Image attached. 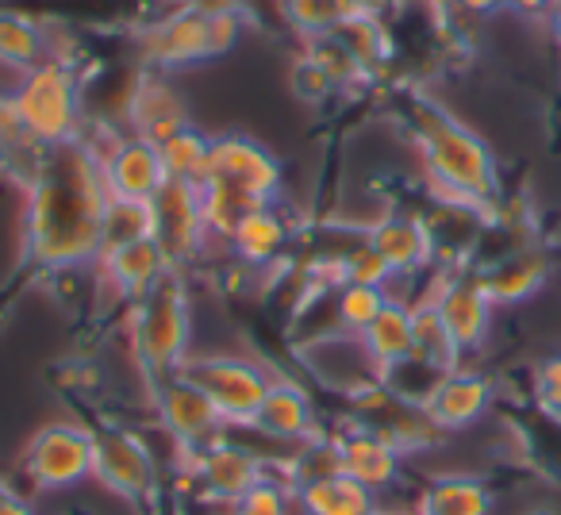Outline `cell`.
<instances>
[{
  "instance_id": "cell-7",
  "label": "cell",
  "mask_w": 561,
  "mask_h": 515,
  "mask_svg": "<svg viewBox=\"0 0 561 515\" xmlns=\"http://www.w3.org/2000/svg\"><path fill=\"white\" fill-rule=\"evenodd\" d=\"M178 374H185L193 385H201L204 397L224 415L227 431L254 427L257 408H262L265 392H270L273 377H277L273 369L257 366L254 358H242V354H208V351H193Z\"/></svg>"
},
{
  "instance_id": "cell-20",
  "label": "cell",
  "mask_w": 561,
  "mask_h": 515,
  "mask_svg": "<svg viewBox=\"0 0 561 515\" xmlns=\"http://www.w3.org/2000/svg\"><path fill=\"white\" fill-rule=\"evenodd\" d=\"M289 242H293V219L277 201V204H257V208H250L247 216L234 224V231L227 234L224 247L231 250V258L242 270L265 274V270H273V262L285 258Z\"/></svg>"
},
{
  "instance_id": "cell-13",
  "label": "cell",
  "mask_w": 561,
  "mask_h": 515,
  "mask_svg": "<svg viewBox=\"0 0 561 515\" xmlns=\"http://www.w3.org/2000/svg\"><path fill=\"white\" fill-rule=\"evenodd\" d=\"M438 316L450 328L454 343L461 346V354H473L489 343L492 331V312L496 305L489 300V293L481 289L477 274H438V289H431Z\"/></svg>"
},
{
  "instance_id": "cell-34",
  "label": "cell",
  "mask_w": 561,
  "mask_h": 515,
  "mask_svg": "<svg viewBox=\"0 0 561 515\" xmlns=\"http://www.w3.org/2000/svg\"><path fill=\"white\" fill-rule=\"evenodd\" d=\"M289 85H293V96H297V101H305V104H323V101H331V96L339 93V85L328 78V70H323V66L316 62L308 50L297 58V62H293Z\"/></svg>"
},
{
  "instance_id": "cell-23",
  "label": "cell",
  "mask_w": 561,
  "mask_h": 515,
  "mask_svg": "<svg viewBox=\"0 0 561 515\" xmlns=\"http://www.w3.org/2000/svg\"><path fill=\"white\" fill-rule=\"evenodd\" d=\"M358 343H362V351L369 354V362H374L381 374L389 366H397V362L412 358V351H415L412 305H408L404 297H389V305L374 316V323L362 331Z\"/></svg>"
},
{
  "instance_id": "cell-12",
  "label": "cell",
  "mask_w": 561,
  "mask_h": 515,
  "mask_svg": "<svg viewBox=\"0 0 561 515\" xmlns=\"http://www.w3.org/2000/svg\"><path fill=\"white\" fill-rule=\"evenodd\" d=\"M154 219H158V247L165 250L170 266L185 270L188 262L208 250V227L201 211V188L185 181H165V188L154 196Z\"/></svg>"
},
{
  "instance_id": "cell-15",
  "label": "cell",
  "mask_w": 561,
  "mask_h": 515,
  "mask_svg": "<svg viewBox=\"0 0 561 515\" xmlns=\"http://www.w3.org/2000/svg\"><path fill=\"white\" fill-rule=\"evenodd\" d=\"M154 454L131 431H96V469L93 477H101L116 496L139 500L154 489Z\"/></svg>"
},
{
  "instance_id": "cell-37",
  "label": "cell",
  "mask_w": 561,
  "mask_h": 515,
  "mask_svg": "<svg viewBox=\"0 0 561 515\" xmlns=\"http://www.w3.org/2000/svg\"><path fill=\"white\" fill-rule=\"evenodd\" d=\"M354 4H358L362 16H381V20H389L392 12H397L400 0H354Z\"/></svg>"
},
{
  "instance_id": "cell-26",
  "label": "cell",
  "mask_w": 561,
  "mask_h": 515,
  "mask_svg": "<svg viewBox=\"0 0 561 515\" xmlns=\"http://www.w3.org/2000/svg\"><path fill=\"white\" fill-rule=\"evenodd\" d=\"M492 492L469 473H446L423 489L420 515H489Z\"/></svg>"
},
{
  "instance_id": "cell-1",
  "label": "cell",
  "mask_w": 561,
  "mask_h": 515,
  "mask_svg": "<svg viewBox=\"0 0 561 515\" xmlns=\"http://www.w3.org/2000/svg\"><path fill=\"white\" fill-rule=\"evenodd\" d=\"M104 204L108 185L85 135L47 147L27 181V258L50 274L96 266L104 247Z\"/></svg>"
},
{
  "instance_id": "cell-17",
  "label": "cell",
  "mask_w": 561,
  "mask_h": 515,
  "mask_svg": "<svg viewBox=\"0 0 561 515\" xmlns=\"http://www.w3.org/2000/svg\"><path fill=\"white\" fill-rule=\"evenodd\" d=\"M366 239L374 242L377 254L389 262L397 277H415L427 266H435V234H431L427 216H412V211H389L377 224L366 227Z\"/></svg>"
},
{
  "instance_id": "cell-14",
  "label": "cell",
  "mask_w": 561,
  "mask_h": 515,
  "mask_svg": "<svg viewBox=\"0 0 561 515\" xmlns=\"http://www.w3.org/2000/svg\"><path fill=\"white\" fill-rule=\"evenodd\" d=\"M188 124H193V119H188V108H185V101H181L173 78L165 70L147 66V70L139 73V81H135L131 96H127V131L142 135V139H150V142H162Z\"/></svg>"
},
{
  "instance_id": "cell-19",
  "label": "cell",
  "mask_w": 561,
  "mask_h": 515,
  "mask_svg": "<svg viewBox=\"0 0 561 515\" xmlns=\"http://www.w3.org/2000/svg\"><path fill=\"white\" fill-rule=\"evenodd\" d=\"M492 400H496L492 377L481 374V369L458 366L438 381V389L431 392V400L423 408H427L431 423L443 435H454V431H466L473 423H481L489 415Z\"/></svg>"
},
{
  "instance_id": "cell-25",
  "label": "cell",
  "mask_w": 561,
  "mask_h": 515,
  "mask_svg": "<svg viewBox=\"0 0 561 515\" xmlns=\"http://www.w3.org/2000/svg\"><path fill=\"white\" fill-rule=\"evenodd\" d=\"M297 496L305 515H377V496L346 473L305 484L297 489Z\"/></svg>"
},
{
  "instance_id": "cell-24",
  "label": "cell",
  "mask_w": 561,
  "mask_h": 515,
  "mask_svg": "<svg viewBox=\"0 0 561 515\" xmlns=\"http://www.w3.org/2000/svg\"><path fill=\"white\" fill-rule=\"evenodd\" d=\"M50 58V27L39 16L0 9V66L12 73H27Z\"/></svg>"
},
{
  "instance_id": "cell-31",
  "label": "cell",
  "mask_w": 561,
  "mask_h": 515,
  "mask_svg": "<svg viewBox=\"0 0 561 515\" xmlns=\"http://www.w3.org/2000/svg\"><path fill=\"white\" fill-rule=\"evenodd\" d=\"M339 39L346 43V50L358 58V66L369 73V78L381 73L385 66L392 62V55H397L389 20H381V16H354L351 24L339 32Z\"/></svg>"
},
{
  "instance_id": "cell-35",
  "label": "cell",
  "mask_w": 561,
  "mask_h": 515,
  "mask_svg": "<svg viewBox=\"0 0 561 515\" xmlns=\"http://www.w3.org/2000/svg\"><path fill=\"white\" fill-rule=\"evenodd\" d=\"M535 404L542 408L546 415L561 420V354L546 358L535 374Z\"/></svg>"
},
{
  "instance_id": "cell-9",
  "label": "cell",
  "mask_w": 561,
  "mask_h": 515,
  "mask_svg": "<svg viewBox=\"0 0 561 515\" xmlns=\"http://www.w3.org/2000/svg\"><path fill=\"white\" fill-rule=\"evenodd\" d=\"M89 147L101 158V173L104 185H108V196H127V201H154L165 188L170 173L162 165V154H158V142L142 139L135 131H112V135H85Z\"/></svg>"
},
{
  "instance_id": "cell-27",
  "label": "cell",
  "mask_w": 561,
  "mask_h": 515,
  "mask_svg": "<svg viewBox=\"0 0 561 515\" xmlns=\"http://www.w3.org/2000/svg\"><path fill=\"white\" fill-rule=\"evenodd\" d=\"M412 331H415V358H423L427 366L443 369V374H450V369L466 366V354H461V346L454 343L450 328L443 323V316H438L435 300H431V293L423 300H415L412 305Z\"/></svg>"
},
{
  "instance_id": "cell-10",
  "label": "cell",
  "mask_w": 561,
  "mask_h": 515,
  "mask_svg": "<svg viewBox=\"0 0 561 515\" xmlns=\"http://www.w3.org/2000/svg\"><path fill=\"white\" fill-rule=\"evenodd\" d=\"M188 466V477L201 484L204 500L219 504L224 512H231L250 489L265 477V458H257L254 450L231 443L227 435H219L216 443L196 446V450L181 454Z\"/></svg>"
},
{
  "instance_id": "cell-22",
  "label": "cell",
  "mask_w": 561,
  "mask_h": 515,
  "mask_svg": "<svg viewBox=\"0 0 561 515\" xmlns=\"http://www.w3.org/2000/svg\"><path fill=\"white\" fill-rule=\"evenodd\" d=\"M170 258L158 247V239H142L131 242V247L108 250V254L96 258V274L104 277L108 289H116L124 300H139L147 289H154L165 274H170Z\"/></svg>"
},
{
  "instance_id": "cell-11",
  "label": "cell",
  "mask_w": 561,
  "mask_h": 515,
  "mask_svg": "<svg viewBox=\"0 0 561 515\" xmlns=\"http://www.w3.org/2000/svg\"><path fill=\"white\" fill-rule=\"evenodd\" d=\"M150 397H154L158 423H162L165 435L181 446V454L196 450V446H208V443H216L219 435H227L224 415L204 397L201 385H193L185 374H173V377H165V381H158L154 389H150Z\"/></svg>"
},
{
  "instance_id": "cell-4",
  "label": "cell",
  "mask_w": 561,
  "mask_h": 515,
  "mask_svg": "<svg viewBox=\"0 0 561 515\" xmlns=\"http://www.w3.org/2000/svg\"><path fill=\"white\" fill-rule=\"evenodd\" d=\"M242 9L219 0H185L165 16L150 20L139 35L142 62L154 70H185L196 62L227 55L242 39Z\"/></svg>"
},
{
  "instance_id": "cell-3",
  "label": "cell",
  "mask_w": 561,
  "mask_h": 515,
  "mask_svg": "<svg viewBox=\"0 0 561 515\" xmlns=\"http://www.w3.org/2000/svg\"><path fill=\"white\" fill-rule=\"evenodd\" d=\"M196 188L208 239L227 242L250 208L280 201V162L250 135H211L208 173Z\"/></svg>"
},
{
  "instance_id": "cell-29",
  "label": "cell",
  "mask_w": 561,
  "mask_h": 515,
  "mask_svg": "<svg viewBox=\"0 0 561 515\" xmlns=\"http://www.w3.org/2000/svg\"><path fill=\"white\" fill-rule=\"evenodd\" d=\"M158 219H154V201H127V196H108L104 204V247L101 254L131 242L154 239Z\"/></svg>"
},
{
  "instance_id": "cell-16",
  "label": "cell",
  "mask_w": 561,
  "mask_h": 515,
  "mask_svg": "<svg viewBox=\"0 0 561 515\" xmlns=\"http://www.w3.org/2000/svg\"><path fill=\"white\" fill-rule=\"evenodd\" d=\"M254 431H262L265 438L285 446H300L308 438L323 435L320 412H316L308 389L297 377H273L270 392H265L262 408L254 415Z\"/></svg>"
},
{
  "instance_id": "cell-6",
  "label": "cell",
  "mask_w": 561,
  "mask_h": 515,
  "mask_svg": "<svg viewBox=\"0 0 561 515\" xmlns=\"http://www.w3.org/2000/svg\"><path fill=\"white\" fill-rule=\"evenodd\" d=\"M24 131L39 147H62L85 135V96H81L78 58H43L27 73H20L9 89Z\"/></svg>"
},
{
  "instance_id": "cell-5",
  "label": "cell",
  "mask_w": 561,
  "mask_h": 515,
  "mask_svg": "<svg viewBox=\"0 0 561 515\" xmlns=\"http://www.w3.org/2000/svg\"><path fill=\"white\" fill-rule=\"evenodd\" d=\"M131 351L150 389L173 377L193 354V297H188L185 270L173 266L154 289L131 305Z\"/></svg>"
},
{
  "instance_id": "cell-32",
  "label": "cell",
  "mask_w": 561,
  "mask_h": 515,
  "mask_svg": "<svg viewBox=\"0 0 561 515\" xmlns=\"http://www.w3.org/2000/svg\"><path fill=\"white\" fill-rule=\"evenodd\" d=\"M392 293L377 289V285H339L331 293V312H335V328L343 335H362V331L374 323V316L389 305Z\"/></svg>"
},
{
  "instance_id": "cell-30",
  "label": "cell",
  "mask_w": 561,
  "mask_h": 515,
  "mask_svg": "<svg viewBox=\"0 0 561 515\" xmlns=\"http://www.w3.org/2000/svg\"><path fill=\"white\" fill-rule=\"evenodd\" d=\"M158 154L162 165L170 173V181H185V185H201L204 173H208V158H211V135H204L201 127H181L170 139L158 142Z\"/></svg>"
},
{
  "instance_id": "cell-2",
  "label": "cell",
  "mask_w": 561,
  "mask_h": 515,
  "mask_svg": "<svg viewBox=\"0 0 561 515\" xmlns=\"http://www.w3.org/2000/svg\"><path fill=\"white\" fill-rule=\"evenodd\" d=\"M408 119L438 204H461L492 216L500 204V170L489 142L431 96H415Z\"/></svg>"
},
{
  "instance_id": "cell-28",
  "label": "cell",
  "mask_w": 561,
  "mask_h": 515,
  "mask_svg": "<svg viewBox=\"0 0 561 515\" xmlns=\"http://www.w3.org/2000/svg\"><path fill=\"white\" fill-rule=\"evenodd\" d=\"M277 12L293 32L305 35V43L339 35L354 16H362L354 0H277Z\"/></svg>"
},
{
  "instance_id": "cell-39",
  "label": "cell",
  "mask_w": 561,
  "mask_h": 515,
  "mask_svg": "<svg viewBox=\"0 0 561 515\" xmlns=\"http://www.w3.org/2000/svg\"><path fill=\"white\" fill-rule=\"evenodd\" d=\"M546 24H550L553 43H561V0H550V9H546Z\"/></svg>"
},
{
  "instance_id": "cell-38",
  "label": "cell",
  "mask_w": 561,
  "mask_h": 515,
  "mask_svg": "<svg viewBox=\"0 0 561 515\" xmlns=\"http://www.w3.org/2000/svg\"><path fill=\"white\" fill-rule=\"evenodd\" d=\"M0 515H35V512L27 507V500L9 496V492H0Z\"/></svg>"
},
{
  "instance_id": "cell-18",
  "label": "cell",
  "mask_w": 561,
  "mask_h": 515,
  "mask_svg": "<svg viewBox=\"0 0 561 515\" xmlns=\"http://www.w3.org/2000/svg\"><path fill=\"white\" fill-rule=\"evenodd\" d=\"M481 289L496 308H512L530 300L553 277V258L538 247H515L500 258H489L481 270H473Z\"/></svg>"
},
{
  "instance_id": "cell-40",
  "label": "cell",
  "mask_w": 561,
  "mask_h": 515,
  "mask_svg": "<svg viewBox=\"0 0 561 515\" xmlns=\"http://www.w3.org/2000/svg\"><path fill=\"white\" fill-rule=\"evenodd\" d=\"M515 12H546L550 9V0H512Z\"/></svg>"
},
{
  "instance_id": "cell-21",
  "label": "cell",
  "mask_w": 561,
  "mask_h": 515,
  "mask_svg": "<svg viewBox=\"0 0 561 515\" xmlns=\"http://www.w3.org/2000/svg\"><path fill=\"white\" fill-rule=\"evenodd\" d=\"M335 443H339V458H343V473L354 477L358 484H366L374 496L392 489L400 481V473H404V454L389 438L377 435V431L351 423L343 435H335Z\"/></svg>"
},
{
  "instance_id": "cell-33",
  "label": "cell",
  "mask_w": 561,
  "mask_h": 515,
  "mask_svg": "<svg viewBox=\"0 0 561 515\" xmlns=\"http://www.w3.org/2000/svg\"><path fill=\"white\" fill-rule=\"evenodd\" d=\"M339 266H343V285L351 282V285H377V289H389V285L397 282L389 262L377 254L374 242H369L366 234H362L346 254H339Z\"/></svg>"
},
{
  "instance_id": "cell-8",
  "label": "cell",
  "mask_w": 561,
  "mask_h": 515,
  "mask_svg": "<svg viewBox=\"0 0 561 515\" xmlns=\"http://www.w3.org/2000/svg\"><path fill=\"white\" fill-rule=\"evenodd\" d=\"M27 477L43 492H66L73 484L89 481L96 469V431L81 423H47L39 435L27 443L24 454Z\"/></svg>"
},
{
  "instance_id": "cell-36",
  "label": "cell",
  "mask_w": 561,
  "mask_h": 515,
  "mask_svg": "<svg viewBox=\"0 0 561 515\" xmlns=\"http://www.w3.org/2000/svg\"><path fill=\"white\" fill-rule=\"evenodd\" d=\"M454 9L469 12V16H492L500 9H512V0H454Z\"/></svg>"
}]
</instances>
